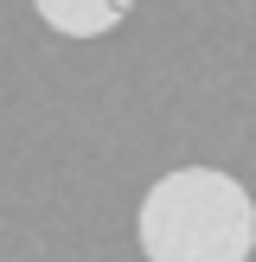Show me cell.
Instances as JSON below:
<instances>
[{
    "instance_id": "obj_1",
    "label": "cell",
    "mask_w": 256,
    "mask_h": 262,
    "mask_svg": "<svg viewBox=\"0 0 256 262\" xmlns=\"http://www.w3.org/2000/svg\"><path fill=\"white\" fill-rule=\"evenodd\" d=\"M135 237L147 262H250L256 199L218 166H173L147 186Z\"/></svg>"
},
{
    "instance_id": "obj_2",
    "label": "cell",
    "mask_w": 256,
    "mask_h": 262,
    "mask_svg": "<svg viewBox=\"0 0 256 262\" xmlns=\"http://www.w3.org/2000/svg\"><path fill=\"white\" fill-rule=\"evenodd\" d=\"M32 13L58 38H102L135 13V0H32Z\"/></svg>"
}]
</instances>
